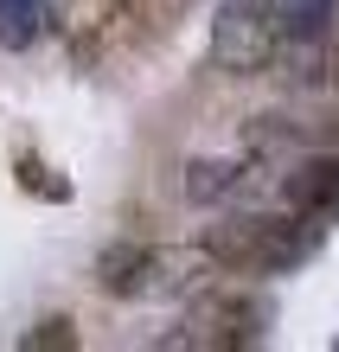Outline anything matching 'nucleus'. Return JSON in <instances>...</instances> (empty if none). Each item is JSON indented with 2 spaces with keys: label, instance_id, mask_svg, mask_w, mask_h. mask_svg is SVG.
<instances>
[{
  "label": "nucleus",
  "instance_id": "1",
  "mask_svg": "<svg viewBox=\"0 0 339 352\" xmlns=\"http://www.w3.org/2000/svg\"><path fill=\"white\" fill-rule=\"evenodd\" d=\"M275 52H288L275 0H224L218 7V19H211V58L230 77H256Z\"/></svg>",
  "mask_w": 339,
  "mask_h": 352
},
{
  "label": "nucleus",
  "instance_id": "2",
  "mask_svg": "<svg viewBox=\"0 0 339 352\" xmlns=\"http://www.w3.org/2000/svg\"><path fill=\"white\" fill-rule=\"evenodd\" d=\"M179 269H199V256L179 250H154V243H109L96 256V288L109 301H147V295H179L193 276Z\"/></svg>",
  "mask_w": 339,
  "mask_h": 352
},
{
  "label": "nucleus",
  "instance_id": "3",
  "mask_svg": "<svg viewBox=\"0 0 339 352\" xmlns=\"http://www.w3.org/2000/svg\"><path fill=\"white\" fill-rule=\"evenodd\" d=\"M314 250H320V218L314 212H288V218H263V250L256 269L263 276H282V269H301Z\"/></svg>",
  "mask_w": 339,
  "mask_h": 352
},
{
  "label": "nucleus",
  "instance_id": "4",
  "mask_svg": "<svg viewBox=\"0 0 339 352\" xmlns=\"http://www.w3.org/2000/svg\"><path fill=\"white\" fill-rule=\"evenodd\" d=\"M288 205L294 212H314V218H339V160L320 154L307 167L288 173Z\"/></svg>",
  "mask_w": 339,
  "mask_h": 352
},
{
  "label": "nucleus",
  "instance_id": "5",
  "mask_svg": "<svg viewBox=\"0 0 339 352\" xmlns=\"http://www.w3.org/2000/svg\"><path fill=\"white\" fill-rule=\"evenodd\" d=\"M237 179H243V167H237V160H199V167H186V199L211 205V199L237 192Z\"/></svg>",
  "mask_w": 339,
  "mask_h": 352
},
{
  "label": "nucleus",
  "instance_id": "6",
  "mask_svg": "<svg viewBox=\"0 0 339 352\" xmlns=\"http://www.w3.org/2000/svg\"><path fill=\"white\" fill-rule=\"evenodd\" d=\"M39 19H45V0H7V52H26L39 38Z\"/></svg>",
  "mask_w": 339,
  "mask_h": 352
},
{
  "label": "nucleus",
  "instance_id": "7",
  "mask_svg": "<svg viewBox=\"0 0 339 352\" xmlns=\"http://www.w3.org/2000/svg\"><path fill=\"white\" fill-rule=\"evenodd\" d=\"M19 346H26V352H71L77 333H71V320H45V327H32Z\"/></svg>",
  "mask_w": 339,
  "mask_h": 352
},
{
  "label": "nucleus",
  "instance_id": "8",
  "mask_svg": "<svg viewBox=\"0 0 339 352\" xmlns=\"http://www.w3.org/2000/svg\"><path fill=\"white\" fill-rule=\"evenodd\" d=\"M19 186H26V192H45V199H71V186L65 179H52V167H45V160H19Z\"/></svg>",
  "mask_w": 339,
  "mask_h": 352
},
{
  "label": "nucleus",
  "instance_id": "9",
  "mask_svg": "<svg viewBox=\"0 0 339 352\" xmlns=\"http://www.w3.org/2000/svg\"><path fill=\"white\" fill-rule=\"evenodd\" d=\"M0 38H7V0H0Z\"/></svg>",
  "mask_w": 339,
  "mask_h": 352
},
{
  "label": "nucleus",
  "instance_id": "10",
  "mask_svg": "<svg viewBox=\"0 0 339 352\" xmlns=\"http://www.w3.org/2000/svg\"><path fill=\"white\" fill-rule=\"evenodd\" d=\"M122 7H129V0H122Z\"/></svg>",
  "mask_w": 339,
  "mask_h": 352
}]
</instances>
